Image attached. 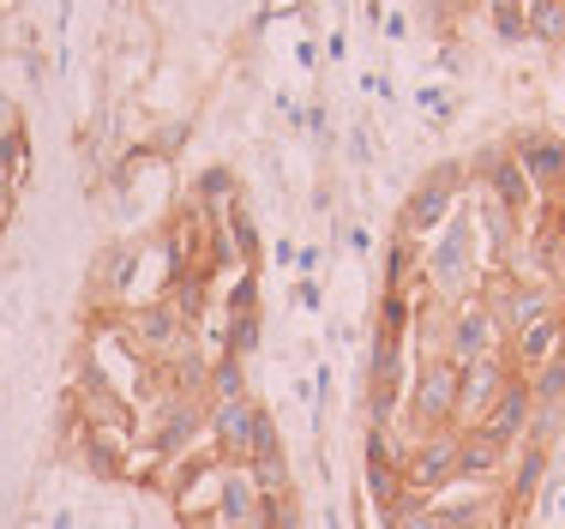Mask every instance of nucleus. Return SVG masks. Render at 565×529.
<instances>
[{
	"instance_id": "6ab92c4d",
	"label": "nucleus",
	"mask_w": 565,
	"mask_h": 529,
	"mask_svg": "<svg viewBox=\"0 0 565 529\" xmlns=\"http://www.w3.org/2000/svg\"><path fill=\"white\" fill-rule=\"evenodd\" d=\"M7 205H12V174L0 169V216H7Z\"/></svg>"
},
{
	"instance_id": "f03ea898",
	"label": "nucleus",
	"mask_w": 565,
	"mask_h": 529,
	"mask_svg": "<svg viewBox=\"0 0 565 529\" xmlns=\"http://www.w3.org/2000/svg\"><path fill=\"white\" fill-rule=\"evenodd\" d=\"M446 482H457V440L451 433H434V440L409 457L403 487H409V494H434V487H446Z\"/></svg>"
},
{
	"instance_id": "f8f14e48",
	"label": "nucleus",
	"mask_w": 565,
	"mask_h": 529,
	"mask_svg": "<svg viewBox=\"0 0 565 529\" xmlns=\"http://www.w3.org/2000/svg\"><path fill=\"white\" fill-rule=\"evenodd\" d=\"M554 349H559V325H554V319L518 331V361H523V368H542V361H554Z\"/></svg>"
},
{
	"instance_id": "423d86ee",
	"label": "nucleus",
	"mask_w": 565,
	"mask_h": 529,
	"mask_svg": "<svg viewBox=\"0 0 565 529\" xmlns=\"http://www.w3.org/2000/svg\"><path fill=\"white\" fill-rule=\"evenodd\" d=\"M469 253H476V229H469V223H451L446 235H439L434 260H427V277L446 283V289H451V283L469 271Z\"/></svg>"
},
{
	"instance_id": "1a4fd4ad",
	"label": "nucleus",
	"mask_w": 565,
	"mask_h": 529,
	"mask_svg": "<svg viewBox=\"0 0 565 529\" xmlns=\"http://www.w3.org/2000/svg\"><path fill=\"white\" fill-rule=\"evenodd\" d=\"M505 457V445L493 440V433H469V440H457V482H476V476H488L493 464Z\"/></svg>"
},
{
	"instance_id": "7ed1b4c3",
	"label": "nucleus",
	"mask_w": 565,
	"mask_h": 529,
	"mask_svg": "<svg viewBox=\"0 0 565 529\" xmlns=\"http://www.w3.org/2000/svg\"><path fill=\"white\" fill-rule=\"evenodd\" d=\"M493 314L488 307H463L457 314V331H451V368H476L481 356H493Z\"/></svg>"
},
{
	"instance_id": "f3484780",
	"label": "nucleus",
	"mask_w": 565,
	"mask_h": 529,
	"mask_svg": "<svg viewBox=\"0 0 565 529\" xmlns=\"http://www.w3.org/2000/svg\"><path fill=\"white\" fill-rule=\"evenodd\" d=\"M559 391H565V356H554V361H547L542 385H535L530 398H542V403H559Z\"/></svg>"
},
{
	"instance_id": "dca6fc26",
	"label": "nucleus",
	"mask_w": 565,
	"mask_h": 529,
	"mask_svg": "<svg viewBox=\"0 0 565 529\" xmlns=\"http://www.w3.org/2000/svg\"><path fill=\"white\" fill-rule=\"evenodd\" d=\"M211 398H217V403L247 398V391H241V361H235V356H223L217 368H211Z\"/></svg>"
},
{
	"instance_id": "20e7f679",
	"label": "nucleus",
	"mask_w": 565,
	"mask_h": 529,
	"mask_svg": "<svg viewBox=\"0 0 565 529\" xmlns=\"http://www.w3.org/2000/svg\"><path fill=\"white\" fill-rule=\"evenodd\" d=\"M530 403H535V398H530V385H518V379H505V391L493 398V410L481 415V433H493L500 445H511V440H518V427L530 422Z\"/></svg>"
},
{
	"instance_id": "ddd939ff",
	"label": "nucleus",
	"mask_w": 565,
	"mask_h": 529,
	"mask_svg": "<svg viewBox=\"0 0 565 529\" xmlns=\"http://www.w3.org/2000/svg\"><path fill=\"white\" fill-rule=\"evenodd\" d=\"M488 7H493V24H500L505 43H523V36H530V12H535V0H488Z\"/></svg>"
},
{
	"instance_id": "2eb2a0df",
	"label": "nucleus",
	"mask_w": 565,
	"mask_h": 529,
	"mask_svg": "<svg viewBox=\"0 0 565 529\" xmlns=\"http://www.w3.org/2000/svg\"><path fill=\"white\" fill-rule=\"evenodd\" d=\"M0 169L12 174V187H19L24 174H31V139H24V127H19V133H7V139H0Z\"/></svg>"
},
{
	"instance_id": "0eeeda50",
	"label": "nucleus",
	"mask_w": 565,
	"mask_h": 529,
	"mask_svg": "<svg viewBox=\"0 0 565 529\" xmlns=\"http://www.w3.org/2000/svg\"><path fill=\"white\" fill-rule=\"evenodd\" d=\"M457 379H463V368H451V361H439V368L422 373L415 403H422L427 422H446V415H457Z\"/></svg>"
},
{
	"instance_id": "9b49d317",
	"label": "nucleus",
	"mask_w": 565,
	"mask_h": 529,
	"mask_svg": "<svg viewBox=\"0 0 565 529\" xmlns=\"http://www.w3.org/2000/svg\"><path fill=\"white\" fill-rule=\"evenodd\" d=\"M530 187H535V181L523 174L518 157H505L500 169H493V199H500L505 211H523V205H530Z\"/></svg>"
},
{
	"instance_id": "9d476101",
	"label": "nucleus",
	"mask_w": 565,
	"mask_h": 529,
	"mask_svg": "<svg viewBox=\"0 0 565 529\" xmlns=\"http://www.w3.org/2000/svg\"><path fill=\"white\" fill-rule=\"evenodd\" d=\"M518 162H523V174H530V181H554V187H559V174H565V145H554V139H523V145H518Z\"/></svg>"
},
{
	"instance_id": "4468645a",
	"label": "nucleus",
	"mask_w": 565,
	"mask_h": 529,
	"mask_svg": "<svg viewBox=\"0 0 565 529\" xmlns=\"http://www.w3.org/2000/svg\"><path fill=\"white\" fill-rule=\"evenodd\" d=\"M530 36L565 43V0H535V12H530Z\"/></svg>"
},
{
	"instance_id": "39448f33",
	"label": "nucleus",
	"mask_w": 565,
	"mask_h": 529,
	"mask_svg": "<svg viewBox=\"0 0 565 529\" xmlns=\"http://www.w3.org/2000/svg\"><path fill=\"white\" fill-rule=\"evenodd\" d=\"M500 391H505L500 368H493V356H481L476 368H463V379H457V415H488Z\"/></svg>"
},
{
	"instance_id": "a211bd4d",
	"label": "nucleus",
	"mask_w": 565,
	"mask_h": 529,
	"mask_svg": "<svg viewBox=\"0 0 565 529\" xmlns=\"http://www.w3.org/2000/svg\"><path fill=\"white\" fill-rule=\"evenodd\" d=\"M7 133H19V108L0 97V139H7Z\"/></svg>"
},
{
	"instance_id": "f257e3e1",
	"label": "nucleus",
	"mask_w": 565,
	"mask_h": 529,
	"mask_svg": "<svg viewBox=\"0 0 565 529\" xmlns=\"http://www.w3.org/2000/svg\"><path fill=\"white\" fill-rule=\"evenodd\" d=\"M211 440H217V457H223V464H241V469L259 464V457H271V452H282L271 415H265L259 403H247V398L217 403V410H211Z\"/></svg>"
},
{
	"instance_id": "6e6552de",
	"label": "nucleus",
	"mask_w": 565,
	"mask_h": 529,
	"mask_svg": "<svg viewBox=\"0 0 565 529\" xmlns=\"http://www.w3.org/2000/svg\"><path fill=\"white\" fill-rule=\"evenodd\" d=\"M451 187H457V169H439L434 181L415 187V199H409V229H434L439 216L451 211Z\"/></svg>"
}]
</instances>
